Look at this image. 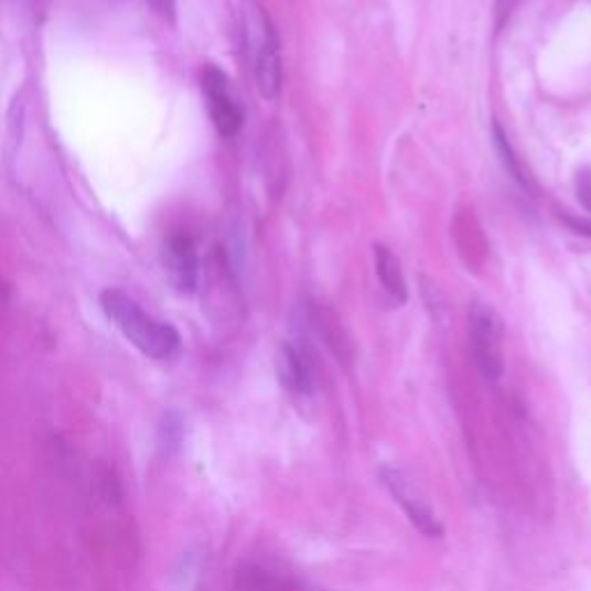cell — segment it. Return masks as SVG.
I'll return each instance as SVG.
<instances>
[{
	"mask_svg": "<svg viewBox=\"0 0 591 591\" xmlns=\"http://www.w3.org/2000/svg\"><path fill=\"white\" fill-rule=\"evenodd\" d=\"M100 305L109 322L126 335L143 356L164 361L181 350L179 331L143 312L141 305L126 291L105 289L100 293Z\"/></svg>",
	"mask_w": 591,
	"mask_h": 591,
	"instance_id": "1",
	"label": "cell"
},
{
	"mask_svg": "<svg viewBox=\"0 0 591 591\" xmlns=\"http://www.w3.org/2000/svg\"><path fill=\"white\" fill-rule=\"evenodd\" d=\"M240 26L248 56L252 61L257 88L264 97H276L282 84V61H280V42L273 29V21L257 0H243L240 8Z\"/></svg>",
	"mask_w": 591,
	"mask_h": 591,
	"instance_id": "2",
	"label": "cell"
},
{
	"mask_svg": "<svg viewBox=\"0 0 591 591\" xmlns=\"http://www.w3.org/2000/svg\"><path fill=\"white\" fill-rule=\"evenodd\" d=\"M470 344L483 379L499 382L504 375V326L499 314L485 303L470 308Z\"/></svg>",
	"mask_w": 591,
	"mask_h": 591,
	"instance_id": "3",
	"label": "cell"
},
{
	"mask_svg": "<svg viewBox=\"0 0 591 591\" xmlns=\"http://www.w3.org/2000/svg\"><path fill=\"white\" fill-rule=\"evenodd\" d=\"M202 90L206 97L208 116L222 137H234L243 126V111L232 93V84L225 72L208 65L202 72Z\"/></svg>",
	"mask_w": 591,
	"mask_h": 591,
	"instance_id": "4",
	"label": "cell"
},
{
	"mask_svg": "<svg viewBox=\"0 0 591 591\" xmlns=\"http://www.w3.org/2000/svg\"><path fill=\"white\" fill-rule=\"evenodd\" d=\"M382 483L388 487V492L393 495L402 511L407 513L409 523L421 531L428 538H441L443 536V525L437 520L434 513L430 511V506L416 495L411 483L407 481V476L400 470H393V466H382L379 470Z\"/></svg>",
	"mask_w": 591,
	"mask_h": 591,
	"instance_id": "5",
	"label": "cell"
},
{
	"mask_svg": "<svg viewBox=\"0 0 591 591\" xmlns=\"http://www.w3.org/2000/svg\"><path fill=\"white\" fill-rule=\"evenodd\" d=\"M162 264L169 282L179 293H194L200 284V257L187 234H171L164 243Z\"/></svg>",
	"mask_w": 591,
	"mask_h": 591,
	"instance_id": "6",
	"label": "cell"
},
{
	"mask_svg": "<svg viewBox=\"0 0 591 591\" xmlns=\"http://www.w3.org/2000/svg\"><path fill=\"white\" fill-rule=\"evenodd\" d=\"M278 377L291 393H301V396L310 393L314 388V363L310 352L293 342L282 344L278 354Z\"/></svg>",
	"mask_w": 591,
	"mask_h": 591,
	"instance_id": "7",
	"label": "cell"
},
{
	"mask_svg": "<svg viewBox=\"0 0 591 591\" xmlns=\"http://www.w3.org/2000/svg\"><path fill=\"white\" fill-rule=\"evenodd\" d=\"M375 266H377V278L384 284V289L396 299L398 303L407 301V280L402 273L400 259L393 255L386 245H375Z\"/></svg>",
	"mask_w": 591,
	"mask_h": 591,
	"instance_id": "8",
	"label": "cell"
},
{
	"mask_svg": "<svg viewBox=\"0 0 591 591\" xmlns=\"http://www.w3.org/2000/svg\"><path fill=\"white\" fill-rule=\"evenodd\" d=\"M23 128H26V97L17 95L8 114V155L14 158L17 148L23 139Z\"/></svg>",
	"mask_w": 591,
	"mask_h": 591,
	"instance_id": "9",
	"label": "cell"
},
{
	"mask_svg": "<svg viewBox=\"0 0 591 591\" xmlns=\"http://www.w3.org/2000/svg\"><path fill=\"white\" fill-rule=\"evenodd\" d=\"M183 441V418L179 411H169L162 418L160 426V443L166 451H174Z\"/></svg>",
	"mask_w": 591,
	"mask_h": 591,
	"instance_id": "10",
	"label": "cell"
},
{
	"mask_svg": "<svg viewBox=\"0 0 591 591\" xmlns=\"http://www.w3.org/2000/svg\"><path fill=\"white\" fill-rule=\"evenodd\" d=\"M495 146H497V151H499V155H502L504 166L511 171V176H513L517 183L527 185L525 174H523V166H520V162L515 160L513 148H511V143H508V139L504 137V132H502V128H499V126H495Z\"/></svg>",
	"mask_w": 591,
	"mask_h": 591,
	"instance_id": "11",
	"label": "cell"
},
{
	"mask_svg": "<svg viewBox=\"0 0 591 591\" xmlns=\"http://www.w3.org/2000/svg\"><path fill=\"white\" fill-rule=\"evenodd\" d=\"M148 6H151L160 17L164 19H174L176 12V0H148Z\"/></svg>",
	"mask_w": 591,
	"mask_h": 591,
	"instance_id": "12",
	"label": "cell"
},
{
	"mask_svg": "<svg viewBox=\"0 0 591 591\" xmlns=\"http://www.w3.org/2000/svg\"><path fill=\"white\" fill-rule=\"evenodd\" d=\"M580 200L587 208H591V176H580Z\"/></svg>",
	"mask_w": 591,
	"mask_h": 591,
	"instance_id": "13",
	"label": "cell"
},
{
	"mask_svg": "<svg viewBox=\"0 0 591 591\" xmlns=\"http://www.w3.org/2000/svg\"><path fill=\"white\" fill-rule=\"evenodd\" d=\"M17 3L19 6H26V8H35L40 3V0H17Z\"/></svg>",
	"mask_w": 591,
	"mask_h": 591,
	"instance_id": "14",
	"label": "cell"
}]
</instances>
